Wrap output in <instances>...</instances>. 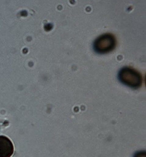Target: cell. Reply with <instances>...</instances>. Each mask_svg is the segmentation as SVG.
Wrapping results in <instances>:
<instances>
[{
	"instance_id": "obj_1",
	"label": "cell",
	"mask_w": 146,
	"mask_h": 157,
	"mask_svg": "<svg viewBox=\"0 0 146 157\" xmlns=\"http://www.w3.org/2000/svg\"><path fill=\"white\" fill-rule=\"evenodd\" d=\"M119 79L123 84L128 86L137 88L142 83V76L135 69L124 67L120 69L118 74Z\"/></svg>"
},
{
	"instance_id": "obj_2",
	"label": "cell",
	"mask_w": 146,
	"mask_h": 157,
	"mask_svg": "<svg viewBox=\"0 0 146 157\" xmlns=\"http://www.w3.org/2000/svg\"><path fill=\"white\" fill-rule=\"evenodd\" d=\"M116 39L112 34H104L100 36L94 42L95 51L99 53L110 52L115 49Z\"/></svg>"
}]
</instances>
